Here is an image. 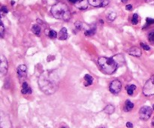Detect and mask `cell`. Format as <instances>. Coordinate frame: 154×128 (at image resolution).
<instances>
[{
  "label": "cell",
  "instance_id": "6da1fadb",
  "mask_svg": "<svg viewBox=\"0 0 154 128\" xmlns=\"http://www.w3.org/2000/svg\"><path fill=\"white\" fill-rule=\"evenodd\" d=\"M59 84V75L57 71L54 70L42 72L38 78L39 88L46 95H52L55 93L58 89Z\"/></svg>",
  "mask_w": 154,
  "mask_h": 128
},
{
  "label": "cell",
  "instance_id": "7a4b0ae2",
  "mask_svg": "<svg viewBox=\"0 0 154 128\" xmlns=\"http://www.w3.org/2000/svg\"><path fill=\"white\" fill-rule=\"evenodd\" d=\"M51 14L53 17L64 21H68L71 19V11L66 4L63 2H58L51 8Z\"/></svg>",
  "mask_w": 154,
  "mask_h": 128
},
{
  "label": "cell",
  "instance_id": "3957f363",
  "mask_svg": "<svg viewBox=\"0 0 154 128\" xmlns=\"http://www.w3.org/2000/svg\"><path fill=\"white\" fill-rule=\"evenodd\" d=\"M98 64L101 71L108 75L114 74L118 67V64L114 60V58L100 57L98 59Z\"/></svg>",
  "mask_w": 154,
  "mask_h": 128
},
{
  "label": "cell",
  "instance_id": "277c9868",
  "mask_svg": "<svg viewBox=\"0 0 154 128\" xmlns=\"http://www.w3.org/2000/svg\"><path fill=\"white\" fill-rule=\"evenodd\" d=\"M143 93L147 97L154 95V76H151L143 86Z\"/></svg>",
  "mask_w": 154,
  "mask_h": 128
},
{
  "label": "cell",
  "instance_id": "5b68a950",
  "mask_svg": "<svg viewBox=\"0 0 154 128\" xmlns=\"http://www.w3.org/2000/svg\"><path fill=\"white\" fill-rule=\"evenodd\" d=\"M152 108H150V106H142L139 111V116L141 119L143 120V121H147L149 119L152 115Z\"/></svg>",
  "mask_w": 154,
  "mask_h": 128
},
{
  "label": "cell",
  "instance_id": "8992f818",
  "mask_svg": "<svg viewBox=\"0 0 154 128\" xmlns=\"http://www.w3.org/2000/svg\"><path fill=\"white\" fill-rule=\"evenodd\" d=\"M121 88H122V84H121L120 81L118 80L112 81L109 86V90L112 94H114V95L118 94L120 91Z\"/></svg>",
  "mask_w": 154,
  "mask_h": 128
},
{
  "label": "cell",
  "instance_id": "52a82bcc",
  "mask_svg": "<svg viewBox=\"0 0 154 128\" xmlns=\"http://www.w3.org/2000/svg\"><path fill=\"white\" fill-rule=\"evenodd\" d=\"M68 1L79 10L87 9L88 8V5H90L89 0H68Z\"/></svg>",
  "mask_w": 154,
  "mask_h": 128
},
{
  "label": "cell",
  "instance_id": "ba28073f",
  "mask_svg": "<svg viewBox=\"0 0 154 128\" xmlns=\"http://www.w3.org/2000/svg\"><path fill=\"white\" fill-rule=\"evenodd\" d=\"M17 77L19 79L20 82L24 81L26 78V75H27V68L26 66L24 65H20L17 67Z\"/></svg>",
  "mask_w": 154,
  "mask_h": 128
},
{
  "label": "cell",
  "instance_id": "9c48e42d",
  "mask_svg": "<svg viewBox=\"0 0 154 128\" xmlns=\"http://www.w3.org/2000/svg\"><path fill=\"white\" fill-rule=\"evenodd\" d=\"M90 5L96 8L105 7L109 4V0H89Z\"/></svg>",
  "mask_w": 154,
  "mask_h": 128
},
{
  "label": "cell",
  "instance_id": "30bf717a",
  "mask_svg": "<svg viewBox=\"0 0 154 128\" xmlns=\"http://www.w3.org/2000/svg\"><path fill=\"white\" fill-rule=\"evenodd\" d=\"M8 68H9V65L7 59L5 58L3 56L1 57V65H0V72L2 75H5L8 72Z\"/></svg>",
  "mask_w": 154,
  "mask_h": 128
},
{
  "label": "cell",
  "instance_id": "8fae6325",
  "mask_svg": "<svg viewBox=\"0 0 154 128\" xmlns=\"http://www.w3.org/2000/svg\"><path fill=\"white\" fill-rule=\"evenodd\" d=\"M127 53L132 56L140 57L141 56V49L137 47V46H132L131 48H129L127 51Z\"/></svg>",
  "mask_w": 154,
  "mask_h": 128
},
{
  "label": "cell",
  "instance_id": "7c38bea8",
  "mask_svg": "<svg viewBox=\"0 0 154 128\" xmlns=\"http://www.w3.org/2000/svg\"><path fill=\"white\" fill-rule=\"evenodd\" d=\"M21 92L23 95H30L32 93V89L26 82H23L22 85Z\"/></svg>",
  "mask_w": 154,
  "mask_h": 128
},
{
  "label": "cell",
  "instance_id": "4fadbf2b",
  "mask_svg": "<svg viewBox=\"0 0 154 128\" xmlns=\"http://www.w3.org/2000/svg\"><path fill=\"white\" fill-rule=\"evenodd\" d=\"M68 38V32H67V29H66V28H63L61 30H60V32L59 33V40H66Z\"/></svg>",
  "mask_w": 154,
  "mask_h": 128
},
{
  "label": "cell",
  "instance_id": "5bb4252c",
  "mask_svg": "<svg viewBox=\"0 0 154 128\" xmlns=\"http://www.w3.org/2000/svg\"><path fill=\"white\" fill-rule=\"evenodd\" d=\"M84 86H91L93 84V77L90 74H86L84 76Z\"/></svg>",
  "mask_w": 154,
  "mask_h": 128
},
{
  "label": "cell",
  "instance_id": "9a60e30c",
  "mask_svg": "<svg viewBox=\"0 0 154 128\" xmlns=\"http://www.w3.org/2000/svg\"><path fill=\"white\" fill-rule=\"evenodd\" d=\"M114 111H115V107L113 105H111V104H109V105L107 106L104 109V112H105L106 114H108V115L113 114L114 112Z\"/></svg>",
  "mask_w": 154,
  "mask_h": 128
},
{
  "label": "cell",
  "instance_id": "2e32d148",
  "mask_svg": "<svg viewBox=\"0 0 154 128\" xmlns=\"http://www.w3.org/2000/svg\"><path fill=\"white\" fill-rule=\"evenodd\" d=\"M134 107V104L133 103H132L130 101H126V103H125V107H124V111L126 112H129L131 111L132 109H133Z\"/></svg>",
  "mask_w": 154,
  "mask_h": 128
},
{
  "label": "cell",
  "instance_id": "e0dca14e",
  "mask_svg": "<svg viewBox=\"0 0 154 128\" xmlns=\"http://www.w3.org/2000/svg\"><path fill=\"white\" fill-rule=\"evenodd\" d=\"M135 89H136V86L135 85H128L126 86V90L129 95H132Z\"/></svg>",
  "mask_w": 154,
  "mask_h": 128
},
{
  "label": "cell",
  "instance_id": "ac0fdd59",
  "mask_svg": "<svg viewBox=\"0 0 154 128\" xmlns=\"http://www.w3.org/2000/svg\"><path fill=\"white\" fill-rule=\"evenodd\" d=\"M32 31L36 35H39L41 33V27L38 25H34L32 28Z\"/></svg>",
  "mask_w": 154,
  "mask_h": 128
},
{
  "label": "cell",
  "instance_id": "d6986e66",
  "mask_svg": "<svg viewBox=\"0 0 154 128\" xmlns=\"http://www.w3.org/2000/svg\"><path fill=\"white\" fill-rule=\"evenodd\" d=\"M46 35H48L49 37L51 38H52V39H55L57 37V32L54 31V30H48V32L46 31Z\"/></svg>",
  "mask_w": 154,
  "mask_h": 128
},
{
  "label": "cell",
  "instance_id": "ffe728a7",
  "mask_svg": "<svg viewBox=\"0 0 154 128\" xmlns=\"http://www.w3.org/2000/svg\"><path fill=\"white\" fill-rule=\"evenodd\" d=\"M116 14L115 12H110L107 15V19H108V21L112 22L114 21V20L116 19Z\"/></svg>",
  "mask_w": 154,
  "mask_h": 128
},
{
  "label": "cell",
  "instance_id": "44dd1931",
  "mask_svg": "<svg viewBox=\"0 0 154 128\" xmlns=\"http://www.w3.org/2000/svg\"><path fill=\"white\" fill-rule=\"evenodd\" d=\"M95 31H96V29H95V27L90 28V29H87V31H86V32H84L85 35H87V36L93 35H94V34L95 33Z\"/></svg>",
  "mask_w": 154,
  "mask_h": 128
},
{
  "label": "cell",
  "instance_id": "7402d4cb",
  "mask_svg": "<svg viewBox=\"0 0 154 128\" xmlns=\"http://www.w3.org/2000/svg\"><path fill=\"white\" fill-rule=\"evenodd\" d=\"M138 23V15L137 14H134L132 17V23L133 25H136Z\"/></svg>",
  "mask_w": 154,
  "mask_h": 128
},
{
  "label": "cell",
  "instance_id": "603a6c76",
  "mask_svg": "<svg viewBox=\"0 0 154 128\" xmlns=\"http://www.w3.org/2000/svg\"><path fill=\"white\" fill-rule=\"evenodd\" d=\"M148 40L150 43L154 44V31H152L148 34Z\"/></svg>",
  "mask_w": 154,
  "mask_h": 128
},
{
  "label": "cell",
  "instance_id": "cb8c5ba5",
  "mask_svg": "<svg viewBox=\"0 0 154 128\" xmlns=\"http://www.w3.org/2000/svg\"><path fill=\"white\" fill-rule=\"evenodd\" d=\"M4 34H5L4 25H3V23L1 22V25H0V35H1V37H2V38L4 37Z\"/></svg>",
  "mask_w": 154,
  "mask_h": 128
},
{
  "label": "cell",
  "instance_id": "d4e9b609",
  "mask_svg": "<svg viewBox=\"0 0 154 128\" xmlns=\"http://www.w3.org/2000/svg\"><path fill=\"white\" fill-rule=\"evenodd\" d=\"M74 26H75V29H76L77 31H79V30H80V29L82 28V23L79 21L76 22L75 24H74Z\"/></svg>",
  "mask_w": 154,
  "mask_h": 128
},
{
  "label": "cell",
  "instance_id": "484cf974",
  "mask_svg": "<svg viewBox=\"0 0 154 128\" xmlns=\"http://www.w3.org/2000/svg\"><path fill=\"white\" fill-rule=\"evenodd\" d=\"M141 46L142 48L143 49V50H145L146 51H148V50H150V46H148V45H147V44H143V43H141Z\"/></svg>",
  "mask_w": 154,
  "mask_h": 128
},
{
  "label": "cell",
  "instance_id": "4316f807",
  "mask_svg": "<svg viewBox=\"0 0 154 128\" xmlns=\"http://www.w3.org/2000/svg\"><path fill=\"white\" fill-rule=\"evenodd\" d=\"M1 12H2V14H6L7 13L9 12V10L7 8V7L2 6V8H1Z\"/></svg>",
  "mask_w": 154,
  "mask_h": 128
},
{
  "label": "cell",
  "instance_id": "83f0119b",
  "mask_svg": "<svg viewBox=\"0 0 154 128\" xmlns=\"http://www.w3.org/2000/svg\"><path fill=\"white\" fill-rule=\"evenodd\" d=\"M146 21H147V25H150V24H153L154 19H152V18H147Z\"/></svg>",
  "mask_w": 154,
  "mask_h": 128
},
{
  "label": "cell",
  "instance_id": "f1b7e54d",
  "mask_svg": "<svg viewBox=\"0 0 154 128\" xmlns=\"http://www.w3.org/2000/svg\"><path fill=\"white\" fill-rule=\"evenodd\" d=\"M126 9L127 11H131L132 9V5H127L126 6Z\"/></svg>",
  "mask_w": 154,
  "mask_h": 128
},
{
  "label": "cell",
  "instance_id": "f546056e",
  "mask_svg": "<svg viewBox=\"0 0 154 128\" xmlns=\"http://www.w3.org/2000/svg\"><path fill=\"white\" fill-rule=\"evenodd\" d=\"M126 125V127L128 128H132L133 127V124H132L131 122H127Z\"/></svg>",
  "mask_w": 154,
  "mask_h": 128
},
{
  "label": "cell",
  "instance_id": "4dcf8cb0",
  "mask_svg": "<svg viewBox=\"0 0 154 128\" xmlns=\"http://www.w3.org/2000/svg\"><path fill=\"white\" fill-rule=\"evenodd\" d=\"M11 5H14V1H11Z\"/></svg>",
  "mask_w": 154,
  "mask_h": 128
},
{
  "label": "cell",
  "instance_id": "1f68e13d",
  "mask_svg": "<svg viewBox=\"0 0 154 128\" xmlns=\"http://www.w3.org/2000/svg\"><path fill=\"white\" fill-rule=\"evenodd\" d=\"M145 1L147 2H151V1H153V0H145Z\"/></svg>",
  "mask_w": 154,
  "mask_h": 128
},
{
  "label": "cell",
  "instance_id": "d6a6232c",
  "mask_svg": "<svg viewBox=\"0 0 154 128\" xmlns=\"http://www.w3.org/2000/svg\"><path fill=\"white\" fill-rule=\"evenodd\" d=\"M152 124H153V126L154 127V118H153V121H152Z\"/></svg>",
  "mask_w": 154,
  "mask_h": 128
},
{
  "label": "cell",
  "instance_id": "836d02e7",
  "mask_svg": "<svg viewBox=\"0 0 154 128\" xmlns=\"http://www.w3.org/2000/svg\"><path fill=\"white\" fill-rule=\"evenodd\" d=\"M127 1H128V0H122V2H127Z\"/></svg>",
  "mask_w": 154,
  "mask_h": 128
},
{
  "label": "cell",
  "instance_id": "e575fe53",
  "mask_svg": "<svg viewBox=\"0 0 154 128\" xmlns=\"http://www.w3.org/2000/svg\"><path fill=\"white\" fill-rule=\"evenodd\" d=\"M61 128H67V127H61Z\"/></svg>",
  "mask_w": 154,
  "mask_h": 128
},
{
  "label": "cell",
  "instance_id": "d590c367",
  "mask_svg": "<svg viewBox=\"0 0 154 128\" xmlns=\"http://www.w3.org/2000/svg\"><path fill=\"white\" fill-rule=\"evenodd\" d=\"M153 109H154V105H153Z\"/></svg>",
  "mask_w": 154,
  "mask_h": 128
}]
</instances>
